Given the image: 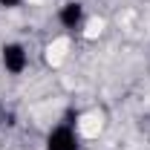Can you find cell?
Here are the masks:
<instances>
[{
    "instance_id": "6da1fadb",
    "label": "cell",
    "mask_w": 150,
    "mask_h": 150,
    "mask_svg": "<svg viewBox=\"0 0 150 150\" xmlns=\"http://www.w3.org/2000/svg\"><path fill=\"white\" fill-rule=\"evenodd\" d=\"M46 150H78V139H75V133L69 127H55L49 133Z\"/></svg>"
},
{
    "instance_id": "277c9868",
    "label": "cell",
    "mask_w": 150,
    "mask_h": 150,
    "mask_svg": "<svg viewBox=\"0 0 150 150\" xmlns=\"http://www.w3.org/2000/svg\"><path fill=\"white\" fill-rule=\"evenodd\" d=\"M0 3H3V6H15L18 0H0Z\"/></svg>"
},
{
    "instance_id": "3957f363",
    "label": "cell",
    "mask_w": 150,
    "mask_h": 150,
    "mask_svg": "<svg viewBox=\"0 0 150 150\" xmlns=\"http://www.w3.org/2000/svg\"><path fill=\"white\" fill-rule=\"evenodd\" d=\"M58 18H61V23H64V26L75 29V26L81 23V6H78V3H67V6L61 9V15H58Z\"/></svg>"
},
{
    "instance_id": "7a4b0ae2",
    "label": "cell",
    "mask_w": 150,
    "mask_h": 150,
    "mask_svg": "<svg viewBox=\"0 0 150 150\" xmlns=\"http://www.w3.org/2000/svg\"><path fill=\"white\" fill-rule=\"evenodd\" d=\"M3 64H6V69L9 72H23L26 69V64H29V58H26V52H23V46H18V43H9V46H3Z\"/></svg>"
}]
</instances>
